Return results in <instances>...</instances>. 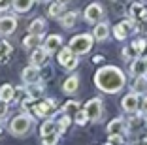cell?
<instances>
[{"label":"cell","instance_id":"obj_23","mask_svg":"<svg viewBox=\"0 0 147 145\" xmlns=\"http://www.w3.org/2000/svg\"><path fill=\"white\" fill-rule=\"evenodd\" d=\"M108 34H109V28H108V25L106 23H100V25H96V28H94V40H98V42H104L106 38H108Z\"/></svg>","mask_w":147,"mask_h":145},{"label":"cell","instance_id":"obj_35","mask_svg":"<svg viewBox=\"0 0 147 145\" xmlns=\"http://www.w3.org/2000/svg\"><path fill=\"white\" fill-rule=\"evenodd\" d=\"M140 111H142V115H147V96L140 100Z\"/></svg>","mask_w":147,"mask_h":145},{"label":"cell","instance_id":"obj_26","mask_svg":"<svg viewBox=\"0 0 147 145\" xmlns=\"http://www.w3.org/2000/svg\"><path fill=\"white\" fill-rule=\"evenodd\" d=\"M0 100H4V102H11L13 100V87L11 85L0 87Z\"/></svg>","mask_w":147,"mask_h":145},{"label":"cell","instance_id":"obj_34","mask_svg":"<svg viewBox=\"0 0 147 145\" xmlns=\"http://www.w3.org/2000/svg\"><path fill=\"white\" fill-rule=\"evenodd\" d=\"M6 115H8V102L0 100V121L6 119Z\"/></svg>","mask_w":147,"mask_h":145},{"label":"cell","instance_id":"obj_28","mask_svg":"<svg viewBox=\"0 0 147 145\" xmlns=\"http://www.w3.org/2000/svg\"><path fill=\"white\" fill-rule=\"evenodd\" d=\"M59 132H51L47 136H42V145H57L59 143Z\"/></svg>","mask_w":147,"mask_h":145},{"label":"cell","instance_id":"obj_20","mask_svg":"<svg viewBox=\"0 0 147 145\" xmlns=\"http://www.w3.org/2000/svg\"><path fill=\"white\" fill-rule=\"evenodd\" d=\"M13 53V47L9 42H6V40H0V62H6V60L9 59V55Z\"/></svg>","mask_w":147,"mask_h":145},{"label":"cell","instance_id":"obj_17","mask_svg":"<svg viewBox=\"0 0 147 145\" xmlns=\"http://www.w3.org/2000/svg\"><path fill=\"white\" fill-rule=\"evenodd\" d=\"M78 89H79V77L78 76L68 77V79L64 81V85H62V90H64L66 94H74Z\"/></svg>","mask_w":147,"mask_h":145},{"label":"cell","instance_id":"obj_22","mask_svg":"<svg viewBox=\"0 0 147 145\" xmlns=\"http://www.w3.org/2000/svg\"><path fill=\"white\" fill-rule=\"evenodd\" d=\"M147 90V77L145 76H138L132 83V92H145Z\"/></svg>","mask_w":147,"mask_h":145},{"label":"cell","instance_id":"obj_37","mask_svg":"<svg viewBox=\"0 0 147 145\" xmlns=\"http://www.w3.org/2000/svg\"><path fill=\"white\" fill-rule=\"evenodd\" d=\"M109 143H123V136L117 134V136H109Z\"/></svg>","mask_w":147,"mask_h":145},{"label":"cell","instance_id":"obj_12","mask_svg":"<svg viewBox=\"0 0 147 145\" xmlns=\"http://www.w3.org/2000/svg\"><path fill=\"white\" fill-rule=\"evenodd\" d=\"M47 60H49V53L45 51V49H40V47L32 49L30 62L34 64V66H43V64H47Z\"/></svg>","mask_w":147,"mask_h":145},{"label":"cell","instance_id":"obj_13","mask_svg":"<svg viewBox=\"0 0 147 145\" xmlns=\"http://www.w3.org/2000/svg\"><path fill=\"white\" fill-rule=\"evenodd\" d=\"M130 74L132 76H145L147 74V57H142V59H136L134 62L130 64Z\"/></svg>","mask_w":147,"mask_h":145},{"label":"cell","instance_id":"obj_18","mask_svg":"<svg viewBox=\"0 0 147 145\" xmlns=\"http://www.w3.org/2000/svg\"><path fill=\"white\" fill-rule=\"evenodd\" d=\"M26 92H28V100H40L43 96V87L40 83H34V85H28L26 87Z\"/></svg>","mask_w":147,"mask_h":145},{"label":"cell","instance_id":"obj_11","mask_svg":"<svg viewBox=\"0 0 147 145\" xmlns=\"http://www.w3.org/2000/svg\"><path fill=\"white\" fill-rule=\"evenodd\" d=\"M132 30H134L132 21H123V23H119V25H115V28H113V34H115L117 40H126V36H128Z\"/></svg>","mask_w":147,"mask_h":145},{"label":"cell","instance_id":"obj_14","mask_svg":"<svg viewBox=\"0 0 147 145\" xmlns=\"http://www.w3.org/2000/svg\"><path fill=\"white\" fill-rule=\"evenodd\" d=\"M62 45V36H59V34H51L47 40H45V45H43V49L47 53H55V51H59V47Z\"/></svg>","mask_w":147,"mask_h":145},{"label":"cell","instance_id":"obj_16","mask_svg":"<svg viewBox=\"0 0 147 145\" xmlns=\"http://www.w3.org/2000/svg\"><path fill=\"white\" fill-rule=\"evenodd\" d=\"M45 19H42V17H38V19H34V21L30 23V26H28V34H40L42 36L43 32H45Z\"/></svg>","mask_w":147,"mask_h":145},{"label":"cell","instance_id":"obj_6","mask_svg":"<svg viewBox=\"0 0 147 145\" xmlns=\"http://www.w3.org/2000/svg\"><path fill=\"white\" fill-rule=\"evenodd\" d=\"M55 107H57V104H55V100H51V98H47V100H43V102H40V104H36L34 107H32V113H34L36 117H51L53 113H55Z\"/></svg>","mask_w":147,"mask_h":145},{"label":"cell","instance_id":"obj_3","mask_svg":"<svg viewBox=\"0 0 147 145\" xmlns=\"http://www.w3.org/2000/svg\"><path fill=\"white\" fill-rule=\"evenodd\" d=\"M94 43V36L91 34H78L70 40V49L74 51V55H85L92 49Z\"/></svg>","mask_w":147,"mask_h":145},{"label":"cell","instance_id":"obj_15","mask_svg":"<svg viewBox=\"0 0 147 145\" xmlns=\"http://www.w3.org/2000/svg\"><path fill=\"white\" fill-rule=\"evenodd\" d=\"M11 4H13V9L17 13H26V11L32 9L34 0H11Z\"/></svg>","mask_w":147,"mask_h":145},{"label":"cell","instance_id":"obj_1","mask_svg":"<svg viewBox=\"0 0 147 145\" xmlns=\"http://www.w3.org/2000/svg\"><path fill=\"white\" fill-rule=\"evenodd\" d=\"M94 83L102 92L115 94L125 87L126 79H125V74L121 72V68H117V66H104V68H100L94 74Z\"/></svg>","mask_w":147,"mask_h":145},{"label":"cell","instance_id":"obj_33","mask_svg":"<svg viewBox=\"0 0 147 145\" xmlns=\"http://www.w3.org/2000/svg\"><path fill=\"white\" fill-rule=\"evenodd\" d=\"M87 121H89V117H87L85 109H83V111H78V113H76V123H78L79 126H83V124H85Z\"/></svg>","mask_w":147,"mask_h":145},{"label":"cell","instance_id":"obj_19","mask_svg":"<svg viewBox=\"0 0 147 145\" xmlns=\"http://www.w3.org/2000/svg\"><path fill=\"white\" fill-rule=\"evenodd\" d=\"M123 130H125L123 119H113L111 123L108 124V136H117V134H121Z\"/></svg>","mask_w":147,"mask_h":145},{"label":"cell","instance_id":"obj_39","mask_svg":"<svg viewBox=\"0 0 147 145\" xmlns=\"http://www.w3.org/2000/svg\"><path fill=\"white\" fill-rule=\"evenodd\" d=\"M140 17H142V21H147V9L143 8V11H142V15H140Z\"/></svg>","mask_w":147,"mask_h":145},{"label":"cell","instance_id":"obj_40","mask_svg":"<svg viewBox=\"0 0 147 145\" xmlns=\"http://www.w3.org/2000/svg\"><path fill=\"white\" fill-rule=\"evenodd\" d=\"M57 2H61V4H66V2H70V0H57Z\"/></svg>","mask_w":147,"mask_h":145},{"label":"cell","instance_id":"obj_38","mask_svg":"<svg viewBox=\"0 0 147 145\" xmlns=\"http://www.w3.org/2000/svg\"><path fill=\"white\" fill-rule=\"evenodd\" d=\"M130 55H132V53H130V47H125V49H123V57H125V59H130Z\"/></svg>","mask_w":147,"mask_h":145},{"label":"cell","instance_id":"obj_8","mask_svg":"<svg viewBox=\"0 0 147 145\" xmlns=\"http://www.w3.org/2000/svg\"><path fill=\"white\" fill-rule=\"evenodd\" d=\"M121 107L126 111V113H136V111L140 109V98H138V94H136V92L126 94L125 98H123V102H121Z\"/></svg>","mask_w":147,"mask_h":145},{"label":"cell","instance_id":"obj_31","mask_svg":"<svg viewBox=\"0 0 147 145\" xmlns=\"http://www.w3.org/2000/svg\"><path fill=\"white\" fill-rule=\"evenodd\" d=\"M145 45H147V42H145V40H143V38H138L134 43H132V49H134L136 53H143Z\"/></svg>","mask_w":147,"mask_h":145},{"label":"cell","instance_id":"obj_30","mask_svg":"<svg viewBox=\"0 0 147 145\" xmlns=\"http://www.w3.org/2000/svg\"><path fill=\"white\" fill-rule=\"evenodd\" d=\"M62 9H64V4H61V2H55V4L49 6V17H59L62 13Z\"/></svg>","mask_w":147,"mask_h":145},{"label":"cell","instance_id":"obj_5","mask_svg":"<svg viewBox=\"0 0 147 145\" xmlns=\"http://www.w3.org/2000/svg\"><path fill=\"white\" fill-rule=\"evenodd\" d=\"M57 59H59V64H62L66 70H74L76 66H78V55H74V51L70 49V47L61 49Z\"/></svg>","mask_w":147,"mask_h":145},{"label":"cell","instance_id":"obj_25","mask_svg":"<svg viewBox=\"0 0 147 145\" xmlns=\"http://www.w3.org/2000/svg\"><path fill=\"white\" fill-rule=\"evenodd\" d=\"M51 132H57V123L53 119H47L40 126V134H42V136H47V134H51Z\"/></svg>","mask_w":147,"mask_h":145},{"label":"cell","instance_id":"obj_29","mask_svg":"<svg viewBox=\"0 0 147 145\" xmlns=\"http://www.w3.org/2000/svg\"><path fill=\"white\" fill-rule=\"evenodd\" d=\"M62 111H64V113H78L79 111V102L78 100H70V102H66L64 106H62Z\"/></svg>","mask_w":147,"mask_h":145},{"label":"cell","instance_id":"obj_41","mask_svg":"<svg viewBox=\"0 0 147 145\" xmlns=\"http://www.w3.org/2000/svg\"><path fill=\"white\" fill-rule=\"evenodd\" d=\"M143 145H147V140H145V143H143Z\"/></svg>","mask_w":147,"mask_h":145},{"label":"cell","instance_id":"obj_7","mask_svg":"<svg viewBox=\"0 0 147 145\" xmlns=\"http://www.w3.org/2000/svg\"><path fill=\"white\" fill-rule=\"evenodd\" d=\"M87 23H98L100 19L104 17V8L98 4V2H92L85 8V13H83Z\"/></svg>","mask_w":147,"mask_h":145},{"label":"cell","instance_id":"obj_9","mask_svg":"<svg viewBox=\"0 0 147 145\" xmlns=\"http://www.w3.org/2000/svg\"><path fill=\"white\" fill-rule=\"evenodd\" d=\"M17 28V19L13 15H6V17L0 19V34L2 36H8V34H13Z\"/></svg>","mask_w":147,"mask_h":145},{"label":"cell","instance_id":"obj_21","mask_svg":"<svg viewBox=\"0 0 147 145\" xmlns=\"http://www.w3.org/2000/svg\"><path fill=\"white\" fill-rule=\"evenodd\" d=\"M40 42H42L40 34H28L23 40V47H25V49H36V47L40 45Z\"/></svg>","mask_w":147,"mask_h":145},{"label":"cell","instance_id":"obj_4","mask_svg":"<svg viewBox=\"0 0 147 145\" xmlns=\"http://www.w3.org/2000/svg\"><path fill=\"white\" fill-rule=\"evenodd\" d=\"M85 113L89 117V121H98L104 113V102L100 98H92L85 104Z\"/></svg>","mask_w":147,"mask_h":145},{"label":"cell","instance_id":"obj_42","mask_svg":"<svg viewBox=\"0 0 147 145\" xmlns=\"http://www.w3.org/2000/svg\"><path fill=\"white\" fill-rule=\"evenodd\" d=\"M40 2H43V0H40Z\"/></svg>","mask_w":147,"mask_h":145},{"label":"cell","instance_id":"obj_27","mask_svg":"<svg viewBox=\"0 0 147 145\" xmlns=\"http://www.w3.org/2000/svg\"><path fill=\"white\" fill-rule=\"evenodd\" d=\"M28 98L26 87H13V102H23Z\"/></svg>","mask_w":147,"mask_h":145},{"label":"cell","instance_id":"obj_32","mask_svg":"<svg viewBox=\"0 0 147 145\" xmlns=\"http://www.w3.org/2000/svg\"><path fill=\"white\" fill-rule=\"evenodd\" d=\"M142 11H143V6L140 4V2H136V4L130 6V15H132V17H140Z\"/></svg>","mask_w":147,"mask_h":145},{"label":"cell","instance_id":"obj_24","mask_svg":"<svg viewBox=\"0 0 147 145\" xmlns=\"http://www.w3.org/2000/svg\"><path fill=\"white\" fill-rule=\"evenodd\" d=\"M78 11H68L66 15H62L61 17V25L64 26V28H70L72 25H76V21H78Z\"/></svg>","mask_w":147,"mask_h":145},{"label":"cell","instance_id":"obj_10","mask_svg":"<svg viewBox=\"0 0 147 145\" xmlns=\"http://www.w3.org/2000/svg\"><path fill=\"white\" fill-rule=\"evenodd\" d=\"M21 77H23V83H26V85H34V83H38L40 81V70H38V66H26L25 70H23V74H21Z\"/></svg>","mask_w":147,"mask_h":145},{"label":"cell","instance_id":"obj_36","mask_svg":"<svg viewBox=\"0 0 147 145\" xmlns=\"http://www.w3.org/2000/svg\"><path fill=\"white\" fill-rule=\"evenodd\" d=\"M9 6H11V0H0V11H6Z\"/></svg>","mask_w":147,"mask_h":145},{"label":"cell","instance_id":"obj_2","mask_svg":"<svg viewBox=\"0 0 147 145\" xmlns=\"http://www.w3.org/2000/svg\"><path fill=\"white\" fill-rule=\"evenodd\" d=\"M32 124H34V119L30 115L19 113V115H15L9 121V134H13V136H25V134L30 132Z\"/></svg>","mask_w":147,"mask_h":145}]
</instances>
